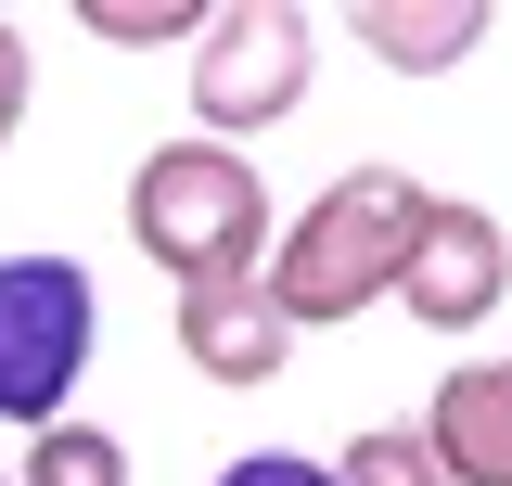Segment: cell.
<instances>
[{"mask_svg": "<svg viewBox=\"0 0 512 486\" xmlns=\"http://www.w3.org/2000/svg\"><path fill=\"white\" fill-rule=\"evenodd\" d=\"M423 205H436V192L410 180V167H346L333 192H308V218L269 231V256H256L282 333H333V320L384 307L397 295V256H410V231H423Z\"/></svg>", "mask_w": 512, "mask_h": 486, "instance_id": "obj_1", "label": "cell"}, {"mask_svg": "<svg viewBox=\"0 0 512 486\" xmlns=\"http://www.w3.org/2000/svg\"><path fill=\"white\" fill-rule=\"evenodd\" d=\"M128 243L167 269V295L180 282H256V256H269V180H256L231 141H154L141 167H128Z\"/></svg>", "mask_w": 512, "mask_h": 486, "instance_id": "obj_2", "label": "cell"}, {"mask_svg": "<svg viewBox=\"0 0 512 486\" xmlns=\"http://www.w3.org/2000/svg\"><path fill=\"white\" fill-rule=\"evenodd\" d=\"M320 77V26L295 0H231V13H205V39H192V141H231L244 154L256 128H282L308 103Z\"/></svg>", "mask_w": 512, "mask_h": 486, "instance_id": "obj_3", "label": "cell"}, {"mask_svg": "<svg viewBox=\"0 0 512 486\" xmlns=\"http://www.w3.org/2000/svg\"><path fill=\"white\" fill-rule=\"evenodd\" d=\"M103 346V295L77 256H0V423L52 435L77 371Z\"/></svg>", "mask_w": 512, "mask_h": 486, "instance_id": "obj_4", "label": "cell"}, {"mask_svg": "<svg viewBox=\"0 0 512 486\" xmlns=\"http://www.w3.org/2000/svg\"><path fill=\"white\" fill-rule=\"evenodd\" d=\"M512 295V231L487 218V205H461V192H436L423 205V231H410V256H397V295L423 333H474V320H500Z\"/></svg>", "mask_w": 512, "mask_h": 486, "instance_id": "obj_5", "label": "cell"}, {"mask_svg": "<svg viewBox=\"0 0 512 486\" xmlns=\"http://www.w3.org/2000/svg\"><path fill=\"white\" fill-rule=\"evenodd\" d=\"M167 333H180V359L205 371V384H231V397L282 384V359H295L269 282H180V295H167Z\"/></svg>", "mask_w": 512, "mask_h": 486, "instance_id": "obj_6", "label": "cell"}, {"mask_svg": "<svg viewBox=\"0 0 512 486\" xmlns=\"http://www.w3.org/2000/svg\"><path fill=\"white\" fill-rule=\"evenodd\" d=\"M423 448H436V474L448 486H512V359H461L423 397Z\"/></svg>", "mask_w": 512, "mask_h": 486, "instance_id": "obj_7", "label": "cell"}, {"mask_svg": "<svg viewBox=\"0 0 512 486\" xmlns=\"http://www.w3.org/2000/svg\"><path fill=\"white\" fill-rule=\"evenodd\" d=\"M346 26H359V52L397 64V77H436V64H461L474 39H487V13H474V0H359Z\"/></svg>", "mask_w": 512, "mask_h": 486, "instance_id": "obj_8", "label": "cell"}, {"mask_svg": "<svg viewBox=\"0 0 512 486\" xmlns=\"http://www.w3.org/2000/svg\"><path fill=\"white\" fill-rule=\"evenodd\" d=\"M13 486H128V448L103 423H52V435H26Z\"/></svg>", "mask_w": 512, "mask_h": 486, "instance_id": "obj_9", "label": "cell"}, {"mask_svg": "<svg viewBox=\"0 0 512 486\" xmlns=\"http://www.w3.org/2000/svg\"><path fill=\"white\" fill-rule=\"evenodd\" d=\"M333 486H448V474H436V448H423L410 423H372V435L333 448Z\"/></svg>", "mask_w": 512, "mask_h": 486, "instance_id": "obj_10", "label": "cell"}, {"mask_svg": "<svg viewBox=\"0 0 512 486\" xmlns=\"http://www.w3.org/2000/svg\"><path fill=\"white\" fill-rule=\"evenodd\" d=\"M77 26H90V39H116V52H154V39H205V13H192V0H90Z\"/></svg>", "mask_w": 512, "mask_h": 486, "instance_id": "obj_11", "label": "cell"}, {"mask_svg": "<svg viewBox=\"0 0 512 486\" xmlns=\"http://www.w3.org/2000/svg\"><path fill=\"white\" fill-rule=\"evenodd\" d=\"M218 486H333V461H308V448H244V461H218Z\"/></svg>", "mask_w": 512, "mask_h": 486, "instance_id": "obj_12", "label": "cell"}, {"mask_svg": "<svg viewBox=\"0 0 512 486\" xmlns=\"http://www.w3.org/2000/svg\"><path fill=\"white\" fill-rule=\"evenodd\" d=\"M26 77H39V64H26V26H0V154H13V128H26Z\"/></svg>", "mask_w": 512, "mask_h": 486, "instance_id": "obj_13", "label": "cell"}, {"mask_svg": "<svg viewBox=\"0 0 512 486\" xmlns=\"http://www.w3.org/2000/svg\"><path fill=\"white\" fill-rule=\"evenodd\" d=\"M0 486H13V474H0Z\"/></svg>", "mask_w": 512, "mask_h": 486, "instance_id": "obj_14", "label": "cell"}]
</instances>
